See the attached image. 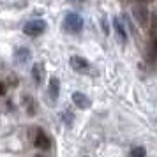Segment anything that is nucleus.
Masks as SVG:
<instances>
[{
  "label": "nucleus",
  "instance_id": "1",
  "mask_svg": "<svg viewBox=\"0 0 157 157\" xmlns=\"http://www.w3.org/2000/svg\"><path fill=\"white\" fill-rule=\"evenodd\" d=\"M62 29H64V32H69V34H78L83 29V18L78 13H67L62 21Z\"/></svg>",
  "mask_w": 157,
  "mask_h": 157
},
{
  "label": "nucleus",
  "instance_id": "2",
  "mask_svg": "<svg viewBox=\"0 0 157 157\" xmlns=\"http://www.w3.org/2000/svg\"><path fill=\"white\" fill-rule=\"evenodd\" d=\"M48 30V23L44 20H30L23 25V34L29 37H39Z\"/></svg>",
  "mask_w": 157,
  "mask_h": 157
},
{
  "label": "nucleus",
  "instance_id": "3",
  "mask_svg": "<svg viewBox=\"0 0 157 157\" xmlns=\"http://www.w3.org/2000/svg\"><path fill=\"white\" fill-rule=\"evenodd\" d=\"M132 14H134V20L141 27H147V23H148V9H147L145 4H136L132 7Z\"/></svg>",
  "mask_w": 157,
  "mask_h": 157
},
{
  "label": "nucleus",
  "instance_id": "4",
  "mask_svg": "<svg viewBox=\"0 0 157 157\" xmlns=\"http://www.w3.org/2000/svg\"><path fill=\"white\" fill-rule=\"evenodd\" d=\"M34 145H36V148H39V150H50L51 148L50 136L46 134L43 129H37L36 138H34Z\"/></svg>",
  "mask_w": 157,
  "mask_h": 157
},
{
  "label": "nucleus",
  "instance_id": "5",
  "mask_svg": "<svg viewBox=\"0 0 157 157\" xmlns=\"http://www.w3.org/2000/svg\"><path fill=\"white\" fill-rule=\"evenodd\" d=\"M69 62H71L72 69H74V71H78V72H85V71L90 69V62H88L86 58H83V57H78V55H72Z\"/></svg>",
  "mask_w": 157,
  "mask_h": 157
},
{
  "label": "nucleus",
  "instance_id": "6",
  "mask_svg": "<svg viewBox=\"0 0 157 157\" xmlns=\"http://www.w3.org/2000/svg\"><path fill=\"white\" fill-rule=\"evenodd\" d=\"M72 102H74L79 109H88V108L92 106L90 97L85 95V94H81V92H74V94H72Z\"/></svg>",
  "mask_w": 157,
  "mask_h": 157
},
{
  "label": "nucleus",
  "instance_id": "7",
  "mask_svg": "<svg viewBox=\"0 0 157 157\" xmlns=\"http://www.w3.org/2000/svg\"><path fill=\"white\" fill-rule=\"evenodd\" d=\"M14 58H16L18 64H27L30 58H32V51L27 46H18L14 50Z\"/></svg>",
  "mask_w": 157,
  "mask_h": 157
},
{
  "label": "nucleus",
  "instance_id": "8",
  "mask_svg": "<svg viewBox=\"0 0 157 157\" xmlns=\"http://www.w3.org/2000/svg\"><path fill=\"white\" fill-rule=\"evenodd\" d=\"M113 29H115V34H117V37H118V41H120V44H127V30H125V27L122 25V21L115 16L113 18Z\"/></svg>",
  "mask_w": 157,
  "mask_h": 157
},
{
  "label": "nucleus",
  "instance_id": "9",
  "mask_svg": "<svg viewBox=\"0 0 157 157\" xmlns=\"http://www.w3.org/2000/svg\"><path fill=\"white\" fill-rule=\"evenodd\" d=\"M58 95H60V79L58 78H50V83H48V97L50 101H57Z\"/></svg>",
  "mask_w": 157,
  "mask_h": 157
},
{
  "label": "nucleus",
  "instance_id": "10",
  "mask_svg": "<svg viewBox=\"0 0 157 157\" xmlns=\"http://www.w3.org/2000/svg\"><path fill=\"white\" fill-rule=\"evenodd\" d=\"M147 57H148V62H155L157 60V34H152V37H150Z\"/></svg>",
  "mask_w": 157,
  "mask_h": 157
},
{
  "label": "nucleus",
  "instance_id": "11",
  "mask_svg": "<svg viewBox=\"0 0 157 157\" xmlns=\"http://www.w3.org/2000/svg\"><path fill=\"white\" fill-rule=\"evenodd\" d=\"M32 78H34V81H36L37 85L43 83V79H44V65L43 64H36L32 67Z\"/></svg>",
  "mask_w": 157,
  "mask_h": 157
},
{
  "label": "nucleus",
  "instance_id": "12",
  "mask_svg": "<svg viewBox=\"0 0 157 157\" xmlns=\"http://www.w3.org/2000/svg\"><path fill=\"white\" fill-rule=\"evenodd\" d=\"M23 104H25V109H27V113H29L30 117L36 115L37 106H36V101H34L32 95H25V97H23Z\"/></svg>",
  "mask_w": 157,
  "mask_h": 157
},
{
  "label": "nucleus",
  "instance_id": "13",
  "mask_svg": "<svg viewBox=\"0 0 157 157\" xmlns=\"http://www.w3.org/2000/svg\"><path fill=\"white\" fill-rule=\"evenodd\" d=\"M129 157H147V148L145 147H132L129 152Z\"/></svg>",
  "mask_w": 157,
  "mask_h": 157
},
{
  "label": "nucleus",
  "instance_id": "14",
  "mask_svg": "<svg viewBox=\"0 0 157 157\" xmlns=\"http://www.w3.org/2000/svg\"><path fill=\"white\" fill-rule=\"evenodd\" d=\"M62 120H64L65 125H69V124H72L74 122V113L72 111H69V109H65V111H62Z\"/></svg>",
  "mask_w": 157,
  "mask_h": 157
},
{
  "label": "nucleus",
  "instance_id": "15",
  "mask_svg": "<svg viewBox=\"0 0 157 157\" xmlns=\"http://www.w3.org/2000/svg\"><path fill=\"white\" fill-rule=\"evenodd\" d=\"M6 94H7V85L4 81H0V97H4Z\"/></svg>",
  "mask_w": 157,
  "mask_h": 157
},
{
  "label": "nucleus",
  "instance_id": "16",
  "mask_svg": "<svg viewBox=\"0 0 157 157\" xmlns=\"http://www.w3.org/2000/svg\"><path fill=\"white\" fill-rule=\"evenodd\" d=\"M101 21H102V29H104V34H109V29H108V23H106V18H104V16H102V20H101Z\"/></svg>",
  "mask_w": 157,
  "mask_h": 157
},
{
  "label": "nucleus",
  "instance_id": "17",
  "mask_svg": "<svg viewBox=\"0 0 157 157\" xmlns=\"http://www.w3.org/2000/svg\"><path fill=\"white\" fill-rule=\"evenodd\" d=\"M9 81H11V83H13V85H18V78H16V76H9Z\"/></svg>",
  "mask_w": 157,
  "mask_h": 157
},
{
  "label": "nucleus",
  "instance_id": "18",
  "mask_svg": "<svg viewBox=\"0 0 157 157\" xmlns=\"http://www.w3.org/2000/svg\"><path fill=\"white\" fill-rule=\"evenodd\" d=\"M69 2H72V4H78V2H85V0H69Z\"/></svg>",
  "mask_w": 157,
  "mask_h": 157
},
{
  "label": "nucleus",
  "instance_id": "19",
  "mask_svg": "<svg viewBox=\"0 0 157 157\" xmlns=\"http://www.w3.org/2000/svg\"><path fill=\"white\" fill-rule=\"evenodd\" d=\"M138 4H145V2H148V0H136Z\"/></svg>",
  "mask_w": 157,
  "mask_h": 157
},
{
  "label": "nucleus",
  "instance_id": "20",
  "mask_svg": "<svg viewBox=\"0 0 157 157\" xmlns=\"http://www.w3.org/2000/svg\"><path fill=\"white\" fill-rule=\"evenodd\" d=\"M37 157H41V155H37Z\"/></svg>",
  "mask_w": 157,
  "mask_h": 157
}]
</instances>
